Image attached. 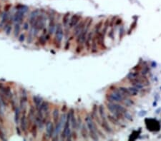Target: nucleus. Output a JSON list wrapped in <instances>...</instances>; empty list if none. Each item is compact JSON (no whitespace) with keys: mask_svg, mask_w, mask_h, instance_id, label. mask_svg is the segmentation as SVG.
<instances>
[{"mask_svg":"<svg viewBox=\"0 0 161 141\" xmlns=\"http://www.w3.org/2000/svg\"><path fill=\"white\" fill-rule=\"evenodd\" d=\"M105 106L110 113L113 114V116H115V118H117L118 120H120L122 122L126 121L124 118V113L128 111L126 109V107L123 106V104L106 101Z\"/></svg>","mask_w":161,"mask_h":141,"instance_id":"f257e3e1","label":"nucleus"},{"mask_svg":"<svg viewBox=\"0 0 161 141\" xmlns=\"http://www.w3.org/2000/svg\"><path fill=\"white\" fill-rule=\"evenodd\" d=\"M84 121H85V124H86L88 131H89V138L93 140H99L98 133H99L100 130H99L97 123L93 120L92 116H90V114H87L85 116Z\"/></svg>","mask_w":161,"mask_h":141,"instance_id":"f03ea898","label":"nucleus"},{"mask_svg":"<svg viewBox=\"0 0 161 141\" xmlns=\"http://www.w3.org/2000/svg\"><path fill=\"white\" fill-rule=\"evenodd\" d=\"M47 19L48 18H47V15L46 13L40 11V13L37 18L35 22L34 23L32 26H31L30 31H29L33 33L34 37L37 36V35L38 34V33L40 31H42L45 28Z\"/></svg>","mask_w":161,"mask_h":141,"instance_id":"7ed1b4c3","label":"nucleus"},{"mask_svg":"<svg viewBox=\"0 0 161 141\" xmlns=\"http://www.w3.org/2000/svg\"><path fill=\"white\" fill-rule=\"evenodd\" d=\"M54 44L56 48H60L62 46V43L64 36V31L62 23L58 22L56 24V28L54 31Z\"/></svg>","mask_w":161,"mask_h":141,"instance_id":"20e7f679","label":"nucleus"},{"mask_svg":"<svg viewBox=\"0 0 161 141\" xmlns=\"http://www.w3.org/2000/svg\"><path fill=\"white\" fill-rule=\"evenodd\" d=\"M17 12H15V14L13 15L12 17V19H13V22L14 23H18V24H22L24 21V16H25L26 12H27V9L28 8L26 6L24 5H18V7L17 6Z\"/></svg>","mask_w":161,"mask_h":141,"instance_id":"39448f33","label":"nucleus"},{"mask_svg":"<svg viewBox=\"0 0 161 141\" xmlns=\"http://www.w3.org/2000/svg\"><path fill=\"white\" fill-rule=\"evenodd\" d=\"M92 19H90L89 18V19L87 21V24H86V26L83 30L79 33V34L76 36L77 39H76V42H77V44H84V41H85V39H86V37H87V35L88 32L90 30V27L92 26Z\"/></svg>","mask_w":161,"mask_h":141,"instance_id":"423d86ee","label":"nucleus"},{"mask_svg":"<svg viewBox=\"0 0 161 141\" xmlns=\"http://www.w3.org/2000/svg\"><path fill=\"white\" fill-rule=\"evenodd\" d=\"M22 114L20 120H19L21 131H22L24 133H25L27 135V132H28V121H27V109H22Z\"/></svg>","mask_w":161,"mask_h":141,"instance_id":"0eeeda50","label":"nucleus"},{"mask_svg":"<svg viewBox=\"0 0 161 141\" xmlns=\"http://www.w3.org/2000/svg\"><path fill=\"white\" fill-rule=\"evenodd\" d=\"M28 102V95L24 88H21L20 90V101H19V108L21 111L22 109H27L26 105Z\"/></svg>","mask_w":161,"mask_h":141,"instance_id":"6e6552de","label":"nucleus"},{"mask_svg":"<svg viewBox=\"0 0 161 141\" xmlns=\"http://www.w3.org/2000/svg\"><path fill=\"white\" fill-rule=\"evenodd\" d=\"M45 128H46V133L45 135L48 139L52 138L54 133V124L53 122H52L50 120H48L45 123Z\"/></svg>","mask_w":161,"mask_h":141,"instance_id":"1a4fd4ad","label":"nucleus"},{"mask_svg":"<svg viewBox=\"0 0 161 141\" xmlns=\"http://www.w3.org/2000/svg\"><path fill=\"white\" fill-rule=\"evenodd\" d=\"M88 19H89V18H87V19H82L77 25L72 29H73V36H77L79 33L84 29Z\"/></svg>","mask_w":161,"mask_h":141,"instance_id":"9d476101","label":"nucleus"},{"mask_svg":"<svg viewBox=\"0 0 161 141\" xmlns=\"http://www.w3.org/2000/svg\"><path fill=\"white\" fill-rule=\"evenodd\" d=\"M69 122H70V126L72 129L73 130H78L77 128V120L74 113V110L73 109H70L69 111Z\"/></svg>","mask_w":161,"mask_h":141,"instance_id":"9b49d317","label":"nucleus"},{"mask_svg":"<svg viewBox=\"0 0 161 141\" xmlns=\"http://www.w3.org/2000/svg\"><path fill=\"white\" fill-rule=\"evenodd\" d=\"M100 126L102 128V130L106 132L107 134H113L114 133V131L112 128V127L110 126L109 121L107 119L105 120H101V123H100Z\"/></svg>","mask_w":161,"mask_h":141,"instance_id":"f8f14e48","label":"nucleus"},{"mask_svg":"<svg viewBox=\"0 0 161 141\" xmlns=\"http://www.w3.org/2000/svg\"><path fill=\"white\" fill-rule=\"evenodd\" d=\"M81 19H82V16L79 15V14H73L72 17H70L69 23V29H72L80 21Z\"/></svg>","mask_w":161,"mask_h":141,"instance_id":"ddd939ff","label":"nucleus"},{"mask_svg":"<svg viewBox=\"0 0 161 141\" xmlns=\"http://www.w3.org/2000/svg\"><path fill=\"white\" fill-rule=\"evenodd\" d=\"M93 36H94V31L93 30L90 31L88 32L84 41V45H85V48L87 51H90V48H91V44H92V38H93Z\"/></svg>","mask_w":161,"mask_h":141,"instance_id":"4468645a","label":"nucleus"},{"mask_svg":"<svg viewBox=\"0 0 161 141\" xmlns=\"http://www.w3.org/2000/svg\"><path fill=\"white\" fill-rule=\"evenodd\" d=\"M40 13V10L39 9H35V10H33L32 12L30 13L29 14V26H32V25L34 24V23L35 22L39 14Z\"/></svg>","mask_w":161,"mask_h":141,"instance_id":"2eb2a0df","label":"nucleus"},{"mask_svg":"<svg viewBox=\"0 0 161 141\" xmlns=\"http://www.w3.org/2000/svg\"><path fill=\"white\" fill-rule=\"evenodd\" d=\"M107 118L108 121L110 122L111 123H113V125H115L116 126H122V123H123L122 121H120L117 118H115L113 114H111L110 113H107Z\"/></svg>","mask_w":161,"mask_h":141,"instance_id":"dca6fc26","label":"nucleus"},{"mask_svg":"<svg viewBox=\"0 0 161 141\" xmlns=\"http://www.w3.org/2000/svg\"><path fill=\"white\" fill-rule=\"evenodd\" d=\"M79 131H80V134L82 135V138L84 139V140H88L89 139V131H88V129H87L86 124L82 123V126H81L80 128H79Z\"/></svg>","mask_w":161,"mask_h":141,"instance_id":"f3484780","label":"nucleus"},{"mask_svg":"<svg viewBox=\"0 0 161 141\" xmlns=\"http://www.w3.org/2000/svg\"><path fill=\"white\" fill-rule=\"evenodd\" d=\"M37 111H39L41 112L42 113H43V115L46 114L47 113H48L49 111V104L48 101H43L42 103L41 106L39 107V109Z\"/></svg>","mask_w":161,"mask_h":141,"instance_id":"a211bd4d","label":"nucleus"},{"mask_svg":"<svg viewBox=\"0 0 161 141\" xmlns=\"http://www.w3.org/2000/svg\"><path fill=\"white\" fill-rule=\"evenodd\" d=\"M141 75H142V74H141L140 72L133 70V71L130 72V73L127 75V76H126V79H127L128 81H133V80H135L136 78H139Z\"/></svg>","mask_w":161,"mask_h":141,"instance_id":"6ab92c4d","label":"nucleus"},{"mask_svg":"<svg viewBox=\"0 0 161 141\" xmlns=\"http://www.w3.org/2000/svg\"><path fill=\"white\" fill-rule=\"evenodd\" d=\"M12 23L13 19H9L7 22L6 23V24L4 26V30L5 31L6 35L9 36L12 33Z\"/></svg>","mask_w":161,"mask_h":141,"instance_id":"aec40b11","label":"nucleus"},{"mask_svg":"<svg viewBox=\"0 0 161 141\" xmlns=\"http://www.w3.org/2000/svg\"><path fill=\"white\" fill-rule=\"evenodd\" d=\"M32 99H33V102L34 104V107H35L36 111H37V110L39 109L40 106H41L43 100H42V98L41 97L37 96H34L33 97H32Z\"/></svg>","mask_w":161,"mask_h":141,"instance_id":"412c9836","label":"nucleus"},{"mask_svg":"<svg viewBox=\"0 0 161 141\" xmlns=\"http://www.w3.org/2000/svg\"><path fill=\"white\" fill-rule=\"evenodd\" d=\"M60 116H59V110L58 108H55L52 111V120H53L54 124L57 123V122L59 121Z\"/></svg>","mask_w":161,"mask_h":141,"instance_id":"4be33fe9","label":"nucleus"},{"mask_svg":"<svg viewBox=\"0 0 161 141\" xmlns=\"http://www.w3.org/2000/svg\"><path fill=\"white\" fill-rule=\"evenodd\" d=\"M98 44H97V40L95 38V35L93 36L92 41V44H91V48H90V51L92 53H96L98 51Z\"/></svg>","mask_w":161,"mask_h":141,"instance_id":"5701e85b","label":"nucleus"},{"mask_svg":"<svg viewBox=\"0 0 161 141\" xmlns=\"http://www.w3.org/2000/svg\"><path fill=\"white\" fill-rule=\"evenodd\" d=\"M9 20V12H4V14L2 17V19L0 21V28H4L6 23Z\"/></svg>","mask_w":161,"mask_h":141,"instance_id":"b1692460","label":"nucleus"},{"mask_svg":"<svg viewBox=\"0 0 161 141\" xmlns=\"http://www.w3.org/2000/svg\"><path fill=\"white\" fill-rule=\"evenodd\" d=\"M123 106L125 107H133V106H135V102L133 101V99H131L130 97H127L126 98H125V100L123 101Z\"/></svg>","mask_w":161,"mask_h":141,"instance_id":"393cba45","label":"nucleus"},{"mask_svg":"<svg viewBox=\"0 0 161 141\" xmlns=\"http://www.w3.org/2000/svg\"><path fill=\"white\" fill-rule=\"evenodd\" d=\"M128 91L130 92V94L131 97H134V96H137L139 95V93H140V91L138 89V88H135L134 86H131L128 87Z\"/></svg>","mask_w":161,"mask_h":141,"instance_id":"a878e982","label":"nucleus"},{"mask_svg":"<svg viewBox=\"0 0 161 141\" xmlns=\"http://www.w3.org/2000/svg\"><path fill=\"white\" fill-rule=\"evenodd\" d=\"M21 109L19 106H17L16 109H14V121L15 123L18 124L19 123V120L21 118Z\"/></svg>","mask_w":161,"mask_h":141,"instance_id":"bb28decb","label":"nucleus"},{"mask_svg":"<svg viewBox=\"0 0 161 141\" xmlns=\"http://www.w3.org/2000/svg\"><path fill=\"white\" fill-rule=\"evenodd\" d=\"M103 23H104V21L103 20H100V21L96 24L94 26V29H93V31H94V34H97L100 31H101L102 30V26H103Z\"/></svg>","mask_w":161,"mask_h":141,"instance_id":"cd10ccee","label":"nucleus"},{"mask_svg":"<svg viewBox=\"0 0 161 141\" xmlns=\"http://www.w3.org/2000/svg\"><path fill=\"white\" fill-rule=\"evenodd\" d=\"M37 129H38V127H37V125L34 121V123L32 124V126H31L30 129H29V131H30L31 133L33 136V138H34L37 137Z\"/></svg>","mask_w":161,"mask_h":141,"instance_id":"c85d7f7f","label":"nucleus"},{"mask_svg":"<svg viewBox=\"0 0 161 141\" xmlns=\"http://www.w3.org/2000/svg\"><path fill=\"white\" fill-rule=\"evenodd\" d=\"M21 24L14 23V36L15 38H17L21 31Z\"/></svg>","mask_w":161,"mask_h":141,"instance_id":"c756f323","label":"nucleus"},{"mask_svg":"<svg viewBox=\"0 0 161 141\" xmlns=\"http://www.w3.org/2000/svg\"><path fill=\"white\" fill-rule=\"evenodd\" d=\"M118 89L120 90V92L123 93L125 96H126V97H131L130 94V92L128 91V87H125V86H120V87H118Z\"/></svg>","mask_w":161,"mask_h":141,"instance_id":"7c9ffc66","label":"nucleus"},{"mask_svg":"<svg viewBox=\"0 0 161 141\" xmlns=\"http://www.w3.org/2000/svg\"><path fill=\"white\" fill-rule=\"evenodd\" d=\"M125 34H126V31L125 29V26L123 25L120 26V29H119V39L121 40L125 36Z\"/></svg>","mask_w":161,"mask_h":141,"instance_id":"2f4dec72","label":"nucleus"},{"mask_svg":"<svg viewBox=\"0 0 161 141\" xmlns=\"http://www.w3.org/2000/svg\"><path fill=\"white\" fill-rule=\"evenodd\" d=\"M124 118H125L126 121H133V117L132 116V115L129 113V111H127L126 113H124Z\"/></svg>","mask_w":161,"mask_h":141,"instance_id":"473e14b6","label":"nucleus"},{"mask_svg":"<svg viewBox=\"0 0 161 141\" xmlns=\"http://www.w3.org/2000/svg\"><path fill=\"white\" fill-rule=\"evenodd\" d=\"M115 29H114V27L111 28V29H110V31H108V36H109V38H110L112 40H114L115 39Z\"/></svg>","mask_w":161,"mask_h":141,"instance_id":"72a5a7b5","label":"nucleus"},{"mask_svg":"<svg viewBox=\"0 0 161 141\" xmlns=\"http://www.w3.org/2000/svg\"><path fill=\"white\" fill-rule=\"evenodd\" d=\"M116 19H117V17H113L111 18V19H110V28L114 27Z\"/></svg>","mask_w":161,"mask_h":141,"instance_id":"f704fd0d","label":"nucleus"},{"mask_svg":"<svg viewBox=\"0 0 161 141\" xmlns=\"http://www.w3.org/2000/svg\"><path fill=\"white\" fill-rule=\"evenodd\" d=\"M136 26H137V21H135L133 23V24H131L130 25V29L128 31V34H130L131 31H133V29L136 27Z\"/></svg>","mask_w":161,"mask_h":141,"instance_id":"c9c22d12","label":"nucleus"},{"mask_svg":"<svg viewBox=\"0 0 161 141\" xmlns=\"http://www.w3.org/2000/svg\"><path fill=\"white\" fill-rule=\"evenodd\" d=\"M83 50V44H77V47L76 48V52L80 53Z\"/></svg>","mask_w":161,"mask_h":141,"instance_id":"e433bc0d","label":"nucleus"},{"mask_svg":"<svg viewBox=\"0 0 161 141\" xmlns=\"http://www.w3.org/2000/svg\"><path fill=\"white\" fill-rule=\"evenodd\" d=\"M0 139H1V140H6L5 135H4V132H3L2 129V128H1V126H0Z\"/></svg>","mask_w":161,"mask_h":141,"instance_id":"4c0bfd02","label":"nucleus"},{"mask_svg":"<svg viewBox=\"0 0 161 141\" xmlns=\"http://www.w3.org/2000/svg\"><path fill=\"white\" fill-rule=\"evenodd\" d=\"M123 22V19H119V18H117L116 20H115V26H120V24Z\"/></svg>","mask_w":161,"mask_h":141,"instance_id":"58836bf2","label":"nucleus"},{"mask_svg":"<svg viewBox=\"0 0 161 141\" xmlns=\"http://www.w3.org/2000/svg\"><path fill=\"white\" fill-rule=\"evenodd\" d=\"M24 39H25V35H24V34H22L19 36V41L20 42H23Z\"/></svg>","mask_w":161,"mask_h":141,"instance_id":"ea45409f","label":"nucleus"},{"mask_svg":"<svg viewBox=\"0 0 161 141\" xmlns=\"http://www.w3.org/2000/svg\"><path fill=\"white\" fill-rule=\"evenodd\" d=\"M146 114H147V111H140L139 113H138V116H140V117H143V116H146Z\"/></svg>","mask_w":161,"mask_h":141,"instance_id":"a19ab883","label":"nucleus"},{"mask_svg":"<svg viewBox=\"0 0 161 141\" xmlns=\"http://www.w3.org/2000/svg\"><path fill=\"white\" fill-rule=\"evenodd\" d=\"M29 22H24V24L23 25L24 29V30H27V29H29Z\"/></svg>","mask_w":161,"mask_h":141,"instance_id":"79ce46f5","label":"nucleus"},{"mask_svg":"<svg viewBox=\"0 0 161 141\" xmlns=\"http://www.w3.org/2000/svg\"><path fill=\"white\" fill-rule=\"evenodd\" d=\"M11 4H7V6H5V7H4V12H9V9L11 8Z\"/></svg>","mask_w":161,"mask_h":141,"instance_id":"37998d69","label":"nucleus"},{"mask_svg":"<svg viewBox=\"0 0 161 141\" xmlns=\"http://www.w3.org/2000/svg\"><path fill=\"white\" fill-rule=\"evenodd\" d=\"M16 129H17V133H18V135H21V131H20V130H19V128L18 127H17V128H16Z\"/></svg>","mask_w":161,"mask_h":141,"instance_id":"c03bdc74","label":"nucleus"},{"mask_svg":"<svg viewBox=\"0 0 161 141\" xmlns=\"http://www.w3.org/2000/svg\"><path fill=\"white\" fill-rule=\"evenodd\" d=\"M0 9H1V7H0Z\"/></svg>","mask_w":161,"mask_h":141,"instance_id":"a18cd8bd","label":"nucleus"},{"mask_svg":"<svg viewBox=\"0 0 161 141\" xmlns=\"http://www.w3.org/2000/svg\"><path fill=\"white\" fill-rule=\"evenodd\" d=\"M160 89H161V87H160Z\"/></svg>","mask_w":161,"mask_h":141,"instance_id":"49530a36","label":"nucleus"}]
</instances>
